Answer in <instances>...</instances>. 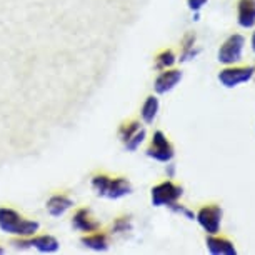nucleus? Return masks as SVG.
<instances>
[{
  "mask_svg": "<svg viewBox=\"0 0 255 255\" xmlns=\"http://www.w3.org/2000/svg\"><path fill=\"white\" fill-rule=\"evenodd\" d=\"M38 222L23 219L13 209H0V229L7 234L18 235V237H32L38 230Z\"/></svg>",
  "mask_w": 255,
  "mask_h": 255,
  "instance_id": "1",
  "label": "nucleus"
},
{
  "mask_svg": "<svg viewBox=\"0 0 255 255\" xmlns=\"http://www.w3.org/2000/svg\"><path fill=\"white\" fill-rule=\"evenodd\" d=\"M244 45H245V38L240 35V33H234V35H230L222 44V47H220L219 55H217L219 62L224 65L237 64L239 60H242Z\"/></svg>",
  "mask_w": 255,
  "mask_h": 255,
  "instance_id": "2",
  "label": "nucleus"
},
{
  "mask_svg": "<svg viewBox=\"0 0 255 255\" xmlns=\"http://www.w3.org/2000/svg\"><path fill=\"white\" fill-rule=\"evenodd\" d=\"M182 194H184V189L180 185H177L170 180L162 182V184H158L152 189V204L155 207L172 205L174 202L180 199Z\"/></svg>",
  "mask_w": 255,
  "mask_h": 255,
  "instance_id": "3",
  "label": "nucleus"
},
{
  "mask_svg": "<svg viewBox=\"0 0 255 255\" xmlns=\"http://www.w3.org/2000/svg\"><path fill=\"white\" fill-rule=\"evenodd\" d=\"M255 75V67H227V69L220 70L219 80L224 87L234 89L239 84H245V82L252 80Z\"/></svg>",
  "mask_w": 255,
  "mask_h": 255,
  "instance_id": "4",
  "label": "nucleus"
},
{
  "mask_svg": "<svg viewBox=\"0 0 255 255\" xmlns=\"http://www.w3.org/2000/svg\"><path fill=\"white\" fill-rule=\"evenodd\" d=\"M197 222L209 235H215L222 225V209L219 205H205L195 215Z\"/></svg>",
  "mask_w": 255,
  "mask_h": 255,
  "instance_id": "5",
  "label": "nucleus"
},
{
  "mask_svg": "<svg viewBox=\"0 0 255 255\" xmlns=\"http://www.w3.org/2000/svg\"><path fill=\"white\" fill-rule=\"evenodd\" d=\"M147 155L158 162H170L174 158V147L168 142V138L163 135V132L157 130L152 137V145L147 150Z\"/></svg>",
  "mask_w": 255,
  "mask_h": 255,
  "instance_id": "6",
  "label": "nucleus"
},
{
  "mask_svg": "<svg viewBox=\"0 0 255 255\" xmlns=\"http://www.w3.org/2000/svg\"><path fill=\"white\" fill-rule=\"evenodd\" d=\"M13 247L15 249H28L35 247L42 254H54L59 250V240L52 235H38L30 240H13Z\"/></svg>",
  "mask_w": 255,
  "mask_h": 255,
  "instance_id": "7",
  "label": "nucleus"
},
{
  "mask_svg": "<svg viewBox=\"0 0 255 255\" xmlns=\"http://www.w3.org/2000/svg\"><path fill=\"white\" fill-rule=\"evenodd\" d=\"M182 80V72L175 69H165L155 80V92L167 94Z\"/></svg>",
  "mask_w": 255,
  "mask_h": 255,
  "instance_id": "8",
  "label": "nucleus"
},
{
  "mask_svg": "<svg viewBox=\"0 0 255 255\" xmlns=\"http://www.w3.org/2000/svg\"><path fill=\"white\" fill-rule=\"evenodd\" d=\"M72 225L80 230V232H97L100 229V222H97L92 214H90L89 209H80L77 210V214L74 215V219H72Z\"/></svg>",
  "mask_w": 255,
  "mask_h": 255,
  "instance_id": "9",
  "label": "nucleus"
},
{
  "mask_svg": "<svg viewBox=\"0 0 255 255\" xmlns=\"http://www.w3.org/2000/svg\"><path fill=\"white\" fill-rule=\"evenodd\" d=\"M239 25L252 28L255 25V0H239Z\"/></svg>",
  "mask_w": 255,
  "mask_h": 255,
  "instance_id": "10",
  "label": "nucleus"
},
{
  "mask_svg": "<svg viewBox=\"0 0 255 255\" xmlns=\"http://www.w3.org/2000/svg\"><path fill=\"white\" fill-rule=\"evenodd\" d=\"M207 247H209V252L212 255H235L237 254V249L234 247V244L230 242L229 239L224 237H214L210 235L207 239Z\"/></svg>",
  "mask_w": 255,
  "mask_h": 255,
  "instance_id": "11",
  "label": "nucleus"
},
{
  "mask_svg": "<svg viewBox=\"0 0 255 255\" xmlns=\"http://www.w3.org/2000/svg\"><path fill=\"white\" fill-rule=\"evenodd\" d=\"M132 192V185L130 182L124 177H117V179H110L109 182V187H107V192H105V197L109 199H120V197H125Z\"/></svg>",
  "mask_w": 255,
  "mask_h": 255,
  "instance_id": "12",
  "label": "nucleus"
},
{
  "mask_svg": "<svg viewBox=\"0 0 255 255\" xmlns=\"http://www.w3.org/2000/svg\"><path fill=\"white\" fill-rule=\"evenodd\" d=\"M72 205H74V202L67 195H54L47 202V210H49V214L52 217H60V215H64Z\"/></svg>",
  "mask_w": 255,
  "mask_h": 255,
  "instance_id": "13",
  "label": "nucleus"
},
{
  "mask_svg": "<svg viewBox=\"0 0 255 255\" xmlns=\"http://www.w3.org/2000/svg\"><path fill=\"white\" fill-rule=\"evenodd\" d=\"M157 112H158V99L150 95V97L145 99V102L142 105V110H140V115L143 119L145 124H152L153 120L157 117Z\"/></svg>",
  "mask_w": 255,
  "mask_h": 255,
  "instance_id": "14",
  "label": "nucleus"
},
{
  "mask_svg": "<svg viewBox=\"0 0 255 255\" xmlns=\"http://www.w3.org/2000/svg\"><path fill=\"white\" fill-rule=\"evenodd\" d=\"M82 244L85 247L92 249V250H97V252H104V250L109 249V240H107V235L104 234H92V235H87V237L82 239Z\"/></svg>",
  "mask_w": 255,
  "mask_h": 255,
  "instance_id": "15",
  "label": "nucleus"
},
{
  "mask_svg": "<svg viewBox=\"0 0 255 255\" xmlns=\"http://www.w3.org/2000/svg\"><path fill=\"white\" fill-rule=\"evenodd\" d=\"M177 62V57L172 50H163L162 54L157 55V62H155V67L158 70H165V69H170Z\"/></svg>",
  "mask_w": 255,
  "mask_h": 255,
  "instance_id": "16",
  "label": "nucleus"
},
{
  "mask_svg": "<svg viewBox=\"0 0 255 255\" xmlns=\"http://www.w3.org/2000/svg\"><path fill=\"white\" fill-rule=\"evenodd\" d=\"M145 140V128H138V130L133 133V135L128 138L127 142H124L125 143V148L127 150H130V152H133V150H137L138 147H140V143Z\"/></svg>",
  "mask_w": 255,
  "mask_h": 255,
  "instance_id": "17",
  "label": "nucleus"
},
{
  "mask_svg": "<svg viewBox=\"0 0 255 255\" xmlns=\"http://www.w3.org/2000/svg\"><path fill=\"white\" fill-rule=\"evenodd\" d=\"M138 128H140V124L138 122H130V124H124L122 127H120V130H119V137L122 138V142H127L128 138H130L133 133H135Z\"/></svg>",
  "mask_w": 255,
  "mask_h": 255,
  "instance_id": "18",
  "label": "nucleus"
},
{
  "mask_svg": "<svg viewBox=\"0 0 255 255\" xmlns=\"http://www.w3.org/2000/svg\"><path fill=\"white\" fill-rule=\"evenodd\" d=\"M194 42H195V35L194 33H189L184 40V54H182L180 60H189L197 55V50H194Z\"/></svg>",
  "mask_w": 255,
  "mask_h": 255,
  "instance_id": "19",
  "label": "nucleus"
},
{
  "mask_svg": "<svg viewBox=\"0 0 255 255\" xmlns=\"http://www.w3.org/2000/svg\"><path fill=\"white\" fill-rule=\"evenodd\" d=\"M109 182H110V179L107 175H95L92 179V189L97 192L99 195H105L107 187H109Z\"/></svg>",
  "mask_w": 255,
  "mask_h": 255,
  "instance_id": "20",
  "label": "nucleus"
},
{
  "mask_svg": "<svg viewBox=\"0 0 255 255\" xmlns=\"http://www.w3.org/2000/svg\"><path fill=\"white\" fill-rule=\"evenodd\" d=\"M132 229V224H130V220H128L127 217H122V219H117L115 220V224H114V232H127V230H130Z\"/></svg>",
  "mask_w": 255,
  "mask_h": 255,
  "instance_id": "21",
  "label": "nucleus"
},
{
  "mask_svg": "<svg viewBox=\"0 0 255 255\" xmlns=\"http://www.w3.org/2000/svg\"><path fill=\"white\" fill-rule=\"evenodd\" d=\"M168 207H170V209L174 210L175 214L185 215V217L189 219V220H194V219H195V214H194V212L189 210V209H187V207H184V205H179V204H177V202H174V204L168 205Z\"/></svg>",
  "mask_w": 255,
  "mask_h": 255,
  "instance_id": "22",
  "label": "nucleus"
},
{
  "mask_svg": "<svg viewBox=\"0 0 255 255\" xmlns=\"http://www.w3.org/2000/svg\"><path fill=\"white\" fill-rule=\"evenodd\" d=\"M187 3H189V8L190 10H200L202 7L207 3V0H187Z\"/></svg>",
  "mask_w": 255,
  "mask_h": 255,
  "instance_id": "23",
  "label": "nucleus"
},
{
  "mask_svg": "<svg viewBox=\"0 0 255 255\" xmlns=\"http://www.w3.org/2000/svg\"><path fill=\"white\" fill-rule=\"evenodd\" d=\"M250 44H252V50H254V54H255V32L252 33V42H250Z\"/></svg>",
  "mask_w": 255,
  "mask_h": 255,
  "instance_id": "24",
  "label": "nucleus"
},
{
  "mask_svg": "<svg viewBox=\"0 0 255 255\" xmlns=\"http://www.w3.org/2000/svg\"><path fill=\"white\" fill-rule=\"evenodd\" d=\"M0 254H3V249L2 247H0Z\"/></svg>",
  "mask_w": 255,
  "mask_h": 255,
  "instance_id": "25",
  "label": "nucleus"
}]
</instances>
